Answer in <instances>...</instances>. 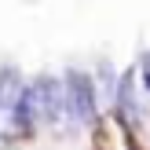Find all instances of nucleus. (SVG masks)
I'll return each instance as SVG.
<instances>
[{"label":"nucleus","instance_id":"nucleus-1","mask_svg":"<svg viewBox=\"0 0 150 150\" xmlns=\"http://www.w3.org/2000/svg\"><path fill=\"white\" fill-rule=\"evenodd\" d=\"M26 88H29V106H33L37 121H48V125L62 121V114H66V81L59 84L55 77H37Z\"/></svg>","mask_w":150,"mask_h":150},{"label":"nucleus","instance_id":"nucleus-3","mask_svg":"<svg viewBox=\"0 0 150 150\" xmlns=\"http://www.w3.org/2000/svg\"><path fill=\"white\" fill-rule=\"evenodd\" d=\"M143 88H146V92H150V59H146V62H143Z\"/></svg>","mask_w":150,"mask_h":150},{"label":"nucleus","instance_id":"nucleus-2","mask_svg":"<svg viewBox=\"0 0 150 150\" xmlns=\"http://www.w3.org/2000/svg\"><path fill=\"white\" fill-rule=\"evenodd\" d=\"M66 114L81 125L95 121V84L84 70H70L66 73Z\"/></svg>","mask_w":150,"mask_h":150}]
</instances>
